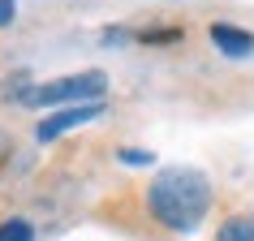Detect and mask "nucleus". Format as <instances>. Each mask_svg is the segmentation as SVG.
<instances>
[{
    "mask_svg": "<svg viewBox=\"0 0 254 241\" xmlns=\"http://www.w3.org/2000/svg\"><path fill=\"white\" fill-rule=\"evenodd\" d=\"M151 211L164 228H177V233H190V228L202 224V215L211 207V181L198 173V168H164L155 181H151Z\"/></svg>",
    "mask_w": 254,
    "mask_h": 241,
    "instance_id": "f257e3e1",
    "label": "nucleus"
},
{
    "mask_svg": "<svg viewBox=\"0 0 254 241\" xmlns=\"http://www.w3.org/2000/svg\"><path fill=\"white\" fill-rule=\"evenodd\" d=\"M104 86L108 78L99 73V69H86V73H73V78H56V82H43V86H35L30 91L26 104H99L104 99Z\"/></svg>",
    "mask_w": 254,
    "mask_h": 241,
    "instance_id": "f03ea898",
    "label": "nucleus"
},
{
    "mask_svg": "<svg viewBox=\"0 0 254 241\" xmlns=\"http://www.w3.org/2000/svg\"><path fill=\"white\" fill-rule=\"evenodd\" d=\"M99 112H104V99H99V104L65 108V112H56V117H43V120H39V138H43V142H52V138H61L65 129H73V125H86V120H95Z\"/></svg>",
    "mask_w": 254,
    "mask_h": 241,
    "instance_id": "7ed1b4c3",
    "label": "nucleus"
},
{
    "mask_svg": "<svg viewBox=\"0 0 254 241\" xmlns=\"http://www.w3.org/2000/svg\"><path fill=\"white\" fill-rule=\"evenodd\" d=\"M211 43L220 48L224 56H233V60H241V56H254V35L250 30H237V26H211Z\"/></svg>",
    "mask_w": 254,
    "mask_h": 241,
    "instance_id": "20e7f679",
    "label": "nucleus"
},
{
    "mask_svg": "<svg viewBox=\"0 0 254 241\" xmlns=\"http://www.w3.org/2000/svg\"><path fill=\"white\" fill-rule=\"evenodd\" d=\"M215 241H254V220H246V215H233L224 228H220V237Z\"/></svg>",
    "mask_w": 254,
    "mask_h": 241,
    "instance_id": "39448f33",
    "label": "nucleus"
},
{
    "mask_svg": "<svg viewBox=\"0 0 254 241\" xmlns=\"http://www.w3.org/2000/svg\"><path fill=\"white\" fill-rule=\"evenodd\" d=\"M0 241H35V228L26 220H4L0 224Z\"/></svg>",
    "mask_w": 254,
    "mask_h": 241,
    "instance_id": "423d86ee",
    "label": "nucleus"
},
{
    "mask_svg": "<svg viewBox=\"0 0 254 241\" xmlns=\"http://www.w3.org/2000/svg\"><path fill=\"white\" fill-rule=\"evenodd\" d=\"M138 39H142V43H177V39H181V30H177V26H168V30H138Z\"/></svg>",
    "mask_w": 254,
    "mask_h": 241,
    "instance_id": "0eeeda50",
    "label": "nucleus"
},
{
    "mask_svg": "<svg viewBox=\"0 0 254 241\" xmlns=\"http://www.w3.org/2000/svg\"><path fill=\"white\" fill-rule=\"evenodd\" d=\"M121 160L125 164H151L155 155H151V151H121Z\"/></svg>",
    "mask_w": 254,
    "mask_h": 241,
    "instance_id": "6e6552de",
    "label": "nucleus"
},
{
    "mask_svg": "<svg viewBox=\"0 0 254 241\" xmlns=\"http://www.w3.org/2000/svg\"><path fill=\"white\" fill-rule=\"evenodd\" d=\"M13 9H17L13 0H0V26H9V22H13Z\"/></svg>",
    "mask_w": 254,
    "mask_h": 241,
    "instance_id": "1a4fd4ad",
    "label": "nucleus"
},
{
    "mask_svg": "<svg viewBox=\"0 0 254 241\" xmlns=\"http://www.w3.org/2000/svg\"><path fill=\"white\" fill-rule=\"evenodd\" d=\"M99 39H104V43H125V39H129V30H104Z\"/></svg>",
    "mask_w": 254,
    "mask_h": 241,
    "instance_id": "9d476101",
    "label": "nucleus"
}]
</instances>
